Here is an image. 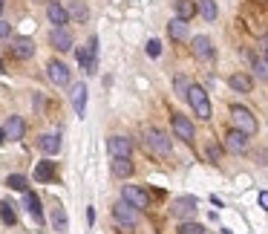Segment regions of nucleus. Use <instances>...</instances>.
I'll list each match as a JSON object with an SVG mask.
<instances>
[{"instance_id":"obj_1","label":"nucleus","mask_w":268,"mask_h":234,"mask_svg":"<svg viewBox=\"0 0 268 234\" xmlns=\"http://www.w3.org/2000/svg\"><path fill=\"white\" fill-rule=\"evenodd\" d=\"M144 142H147V151L159 153V156H170V151H173L170 136L164 133V130H159V127H150V130L144 133Z\"/></svg>"},{"instance_id":"obj_2","label":"nucleus","mask_w":268,"mask_h":234,"mask_svg":"<svg viewBox=\"0 0 268 234\" xmlns=\"http://www.w3.org/2000/svg\"><path fill=\"white\" fill-rule=\"evenodd\" d=\"M231 122H233V127L242 130L245 136H254V133H257V127H259L257 119H254V113L245 110L242 104H233V107H231Z\"/></svg>"},{"instance_id":"obj_3","label":"nucleus","mask_w":268,"mask_h":234,"mask_svg":"<svg viewBox=\"0 0 268 234\" xmlns=\"http://www.w3.org/2000/svg\"><path fill=\"white\" fill-rule=\"evenodd\" d=\"M113 217H116V223L121 225V228H136V223H139V208H133L127 199H118L116 206H113Z\"/></svg>"},{"instance_id":"obj_4","label":"nucleus","mask_w":268,"mask_h":234,"mask_svg":"<svg viewBox=\"0 0 268 234\" xmlns=\"http://www.w3.org/2000/svg\"><path fill=\"white\" fill-rule=\"evenodd\" d=\"M95 58H98V38L92 35L87 41V46H81V49H78V64L84 67V72H89V75L95 72V67H98Z\"/></svg>"},{"instance_id":"obj_5","label":"nucleus","mask_w":268,"mask_h":234,"mask_svg":"<svg viewBox=\"0 0 268 234\" xmlns=\"http://www.w3.org/2000/svg\"><path fill=\"white\" fill-rule=\"evenodd\" d=\"M188 101H190V107H193V113H196L202 122L211 119V101H208V93L202 90V87H190Z\"/></svg>"},{"instance_id":"obj_6","label":"nucleus","mask_w":268,"mask_h":234,"mask_svg":"<svg viewBox=\"0 0 268 234\" xmlns=\"http://www.w3.org/2000/svg\"><path fill=\"white\" fill-rule=\"evenodd\" d=\"M196 208H199L196 197H176L173 206H170V214L176 217V220H190V217L196 214Z\"/></svg>"},{"instance_id":"obj_7","label":"nucleus","mask_w":268,"mask_h":234,"mask_svg":"<svg viewBox=\"0 0 268 234\" xmlns=\"http://www.w3.org/2000/svg\"><path fill=\"white\" fill-rule=\"evenodd\" d=\"M121 199H127V202L133 208H139V211L150 208V194L144 188H139V185H124V188H121Z\"/></svg>"},{"instance_id":"obj_8","label":"nucleus","mask_w":268,"mask_h":234,"mask_svg":"<svg viewBox=\"0 0 268 234\" xmlns=\"http://www.w3.org/2000/svg\"><path fill=\"white\" fill-rule=\"evenodd\" d=\"M170 125H173V136H176V139H182V142H193L196 130H193V125H190V119H185L182 113H173V116H170Z\"/></svg>"},{"instance_id":"obj_9","label":"nucleus","mask_w":268,"mask_h":234,"mask_svg":"<svg viewBox=\"0 0 268 234\" xmlns=\"http://www.w3.org/2000/svg\"><path fill=\"white\" fill-rule=\"evenodd\" d=\"M46 75H49V81H52L55 87H66V84H70V67L63 61H49Z\"/></svg>"},{"instance_id":"obj_10","label":"nucleus","mask_w":268,"mask_h":234,"mask_svg":"<svg viewBox=\"0 0 268 234\" xmlns=\"http://www.w3.org/2000/svg\"><path fill=\"white\" fill-rule=\"evenodd\" d=\"M49 44H52L58 52H70L72 49V32L66 26H55L52 35H49Z\"/></svg>"},{"instance_id":"obj_11","label":"nucleus","mask_w":268,"mask_h":234,"mask_svg":"<svg viewBox=\"0 0 268 234\" xmlns=\"http://www.w3.org/2000/svg\"><path fill=\"white\" fill-rule=\"evenodd\" d=\"M107 151L113 153V156H133V142L127 139V136H110L107 139Z\"/></svg>"},{"instance_id":"obj_12","label":"nucleus","mask_w":268,"mask_h":234,"mask_svg":"<svg viewBox=\"0 0 268 234\" xmlns=\"http://www.w3.org/2000/svg\"><path fill=\"white\" fill-rule=\"evenodd\" d=\"M225 148H228L231 153H245V151H248V136L233 127V130L225 133Z\"/></svg>"},{"instance_id":"obj_13","label":"nucleus","mask_w":268,"mask_h":234,"mask_svg":"<svg viewBox=\"0 0 268 234\" xmlns=\"http://www.w3.org/2000/svg\"><path fill=\"white\" fill-rule=\"evenodd\" d=\"M193 55H196L199 61H211L214 58V41L208 35H196L193 38Z\"/></svg>"},{"instance_id":"obj_14","label":"nucleus","mask_w":268,"mask_h":234,"mask_svg":"<svg viewBox=\"0 0 268 234\" xmlns=\"http://www.w3.org/2000/svg\"><path fill=\"white\" fill-rule=\"evenodd\" d=\"M23 202H26L29 214H32V220H35L38 225L44 223V208H41V197H38L35 191H23Z\"/></svg>"},{"instance_id":"obj_15","label":"nucleus","mask_w":268,"mask_h":234,"mask_svg":"<svg viewBox=\"0 0 268 234\" xmlns=\"http://www.w3.org/2000/svg\"><path fill=\"white\" fill-rule=\"evenodd\" d=\"M46 18H49V23H55V26H66V23H70V12L63 9L61 3H49V6H46Z\"/></svg>"},{"instance_id":"obj_16","label":"nucleus","mask_w":268,"mask_h":234,"mask_svg":"<svg viewBox=\"0 0 268 234\" xmlns=\"http://www.w3.org/2000/svg\"><path fill=\"white\" fill-rule=\"evenodd\" d=\"M110 171H113V177H118V180H127V177L133 173V162H130L127 156H113Z\"/></svg>"},{"instance_id":"obj_17","label":"nucleus","mask_w":268,"mask_h":234,"mask_svg":"<svg viewBox=\"0 0 268 234\" xmlns=\"http://www.w3.org/2000/svg\"><path fill=\"white\" fill-rule=\"evenodd\" d=\"M38 148L46 153V156H55V153L61 151V136L58 133H44L38 139Z\"/></svg>"},{"instance_id":"obj_18","label":"nucleus","mask_w":268,"mask_h":234,"mask_svg":"<svg viewBox=\"0 0 268 234\" xmlns=\"http://www.w3.org/2000/svg\"><path fill=\"white\" fill-rule=\"evenodd\" d=\"M228 84H231L233 93H251L254 90V78L245 75V72H233L231 78H228Z\"/></svg>"},{"instance_id":"obj_19","label":"nucleus","mask_w":268,"mask_h":234,"mask_svg":"<svg viewBox=\"0 0 268 234\" xmlns=\"http://www.w3.org/2000/svg\"><path fill=\"white\" fill-rule=\"evenodd\" d=\"M23 133H26L23 119H20V116H9V122H6V139L18 142V139H23Z\"/></svg>"},{"instance_id":"obj_20","label":"nucleus","mask_w":268,"mask_h":234,"mask_svg":"<svg viewBox=\"0 0 268 234\" xmlns=\"http://www.w3.org/2000/svg\"><path fill=\"white\" fill-rule=\"evenodd\" d=\"M12 55H18V58H32L35 55V44L29 41V38H15V44H12Z\"/></svg>"},{"instance_id":"obj_21","label":"nucleus","mask_w":268,"mask_h":234,"mask_svg":"<svg viewBox=\"0 0 268 234\" xmlns=\"http://www.w3.org/2000/svg\"><path fill=\"white\" fill-rule=\"evenodd\" d=\"M72 107L78 116H84V110H87V87L84 84H75L72 87Z\"/></svg>"},{"instance_id":"obj_22","label":"nucleus","mask_w":268,"mask_h":234,"mask_svg":"<svg viewBox=\"0 0 268 234\" xmlns=\"http://www.w3.org/2000/svg\"><path fill=\"white\" fill-rule=\"evenodd\" d=\"M168 35L173 38V41H185V38H188V20L173 18V20L168 23Z\"/></svg>"},{"instance_id":"obj_23","label":"nucleus","mask_w":268,"mask_h":234,"mask_svg":"<svg viewBox=\"0 0 268 234\" xmlns=\"http://www.w3.org/2000/svg\"><path fill=\"white\" fill-rule=\"evenodd\" d=\"M35 180L38 182H52L55 180V162H49V159L38 162L35 165Z\"/></svg>"},{"instance_id":"obj_24","label":"nucleus","mask_w":268,"mask_h":234,"mask_svg":"<svg viewBox=\"0 0 268 234\" xmlns=\"http://www.w3.org/2000/svg\"><path fill=\"white\" fill-rule=\"evenodd\" d=\"M199 12V6L193 3V0H176V18L182 20H190L193 15Z\"/></svg>"},{"instance_id":"obj_25","label":"nucleus","mask_w":268,"mask_h":234,"mask_svg":"<svg viewBox=\"0 0 268 234\" xmlns=\"http://www.w3.org/2000/svg\"><path fill=\"white\" fill-rule=\"evenodd\" d=\"M245 58H248L251 67H254V75L262 78V81H268V61L265 58H257V55H251V52H245Z\"/></svg>"},{"instance_id":"obj_26","label":"nucleus","mask_w":268,"mask_h":234,"mask_svg":"<svg viewBox=\"0 0 268 234\" xmlns=\"http://www.w3.org/2000/svg\"><path fill=\"white\" fill-rule=\"evenodd\" d=\"M52 223H55V231H66L70 228V220H66V211H63V206H55L52 208Z\"/></svg>"},{"instance_id":"obj_27","label":"nucleus","mask_w":268,"mask_h":234,"mask_svg":"<svg viewBox=\"0 0 268 234\" xmlns=\"http://www.w3.org/2000/svg\"><path fill=\"white\" fill-rule=\"evenodd\" d=\"M199 15L205 20H216L219 9H216V0H199Z\"/></svg>"},{"instance_id":"obj_28","label":"nucleus","mask_w":268,"mask_h":234,"mask_svg":"<svg viewBox=\"0 0 268 234\" xmlns=\"http://www.w3.org/2000/svg\"><path fill=\"white\" fill-rule=\"evenodd\" d=\"M66 12H70V18H75V20H78V23H84V20L89 18L87 6H84L81 0H72V6H70V9H66Z\"/></svg>"},{"instance_id":"obj_29","label":"nucleus","mask_w":268,"mask_h":234,"mask_svg":"<svg viewBox=\"0 0 268 234\" xmlns=\"http://www.w3.org/2000/svg\"><path fill=\"white\" fill-rule=\"evenodd\" d=\"M190 87H193V84H190L185 75H176V78H173V90H176V96H182V99H188Z\"/></svg>"},{"instance_id":"obj_30","label":"nucleus","mask_w":268,"mask_h":234,"mask_svg":"<svg viewBox=\"0 0 268 234\" xmlns=\"http://www.w3.org/2000/svg\"><path fill=\"white\" fill-rule=\"evenodd\" d=\"M6 185H9L12 191H29V182L23 173H12L9 180H6Z\"/></svg>"},{"instance_id":"obj_31","label":"nucleus","mask_w":268,"mask_h":234,"mask_svg":"<svg viewBox=\"0 0 268 234\" xmlns=\"http://www.w3.org/2000/svg\"><path fill=\"white\" fill-rule=\"evenodd\" d=\"M0 217H3V223L6 225H15V220H18L15 206H12V202H0Z\"/></svg>"},{"instance_id":"obj_32","label":"nucleus","mask_w":268,"mask_h":234,"mask_svg":"<svg viewBox=\"0 0 268 234\" xmlns=\"http://www.w3.org/2000/svg\"><path fill=\"white\" fill-rule=\"evenodd\" d=\"M179 234H208V231L199 223H188V220H185V223L179 225Z\"/></svg>"},{"instance_id":"obj_33","label":"nucleus","mask_w":268,"mask_h":234,"mask_svg":"<svg viewBox=\"0 0 268 234\" xmlns=\"http://www.w3.org/2000/svg\"><path fill=\"white\" fill-rule=\"evenodd\" d=\"M147 55H150V58H159V55H161V44L156 41V38L147 41Z\"/></svg>"},{"instance_id":"obj_34","label":"nucleus","mask_w":268,"mask_h":234,"mask_svg":"<svg viewBox=\"0 0 268 234\" xmlns=\"http://www.w3.org/2000/svg\"><path fill=\"white\" fill-rule=\"evenodd\" d=\"M208 156H211V162H219V144L216 142L208 144Z\"/></svg>"},{"instance_id":"obj_35","label":"nucleus","mask_w":268,"mask_h":234,"mask_svg":"<svg viewBox=\"0 0 268 234\" xmlns=\"http://www.w3.org/2000/svg\"><path fill=\"white\" fill-rule=\"evenodd\" d=\"M9 35H12V23L0 20V38H9Z\"/></svg>"},{"instance_id":"obj_36","label":"nucleus","mask_w":268,"mask_h":234,"mask_svg":"<svg viewBox=\"0 0 268 234\" xmlns=\"http://www.w3.org/2000/svg\"><path fill=\"white\" fill-rule=\"evenodd\" d=\"M259 206L268 211V191H262V194H259Z\"/></svg>"},{"instance_id":"obj_37","label":"nucleus","mask_w":268,"mask_h":234,"mask_svg":"<svg viewBox=\"0 0 268 234\" xmlns=\"http://www.w3.org/2000/svg\"><path fill=\"white\" fill-rule=\"evenodd\" d=\"M6 142V127H0V144Z\"/></svg>"},{"instance_id":"obj_38","label":"nucleus","mask_w":268,"mask_h":234,"mask_svg":"<svg viewBox=\"0 0 268 234\" xmlns=\"http://www.w3.org/2000/svg\"><path fill=\"white\" fill-rule=\"evenodd\" d=\"M265 61H268V41H265Z\"/></svg>"},{"instance_id":"obj_39","label":"nucleus","mask_w":268,"mask_h":234,"mask_svg":"<svg viewBox=\"0 0 268 234\" xmlns=\"http://www.w3.org/2000/svg\"><path fill=\"white\" fill-rule=\"evenodd\" d=\"M0 12H3V0H0Z\"/></svg>"},{"instance_id":"obj_40","label":"nucleus","mask_w":268,"mask_h":234,"mask_svg":"<svg viewBox=\"0 0 268 234\" xmlns=\"http://www.w3.org/2000/svg\"><path fill=\"white\" fill-rule=\"evenodd\" d=\"M0 75H3V64H0Z\"/></svg>"}]
</instances>
